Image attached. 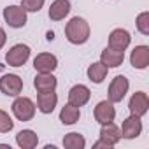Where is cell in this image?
I'll return each mask as SVG.
<instances>
[{
    "mask_svg": "<svg viewBox=\"0 0 149 149\" xmlns=\"http://www.w3.org/2000/svg\"><path fill=\"white\" fill-rule=\"evenodd\" d=\"M90 37H91V26L81 16L70 18L68 23L65 25V39L72 46H83L90 40Z\"/></svg>",
    "mask_w": 149,
    "mask_h": 149,
    "instance_id": "1",
    "label": "cell"
},
{
    "mask_svg": "<svg viewBox=\"0 0 149 149\" xmlns=\"http://www.w3.org/2000/svg\"><path fill=\"white\" fill-rule=\"evenodd\" d=\"M11 111H13V116H14L18 121L26 123V121H32V119L35 118L37 105H35V102H33L32 98L18 95V97H14V102H13V105H11Z\"/></svg>",
    "mask_w": 149,
    "mask_h": 149,
    "instance_id": "2",
    "label": "cell"
},
{
    "mask_svg": "<svg viewBox=\"0 0 149 149\" xmlns=\"http://www.w3.org/2000/svg\"><path fill=\"white\" fill-rule=\"evenodd\" d=\"M30 54H32V49L28 44H14L13 47H9V51L6 53V63L9 67H14V68H19L23 67L28 60H30Z\"/></svg>",
    "mask_w": 149,
    "mask_h": 149,
    "instance_id": "3",
    "label": "cell"
},
{
    "mask_svg": "<svg viewBox=\"0 0 149 149\" xmlns=\"http://www.w3.org/2000/svg\"><path fill=\"white\" fill-rule=\"evenodd\" d=\"M128 90H130V81H128V77H126V76H116V77L111 81L109 88H107V100H111L112 104H119V102L125 100Z\"/></svg>",
    "mask_w": 149,
    "mask_h": 149,
    "instance_id": "4",
    "label": "cell"
},
{
    "mask_svg": "<svg viewBox=\"0 0 149 149\" xmlns=\"http://www.w3.org/2000/svg\"><path fill=\"white\" fill-rule=\"evenodd\" d=\"M4 21L11 28H23L28 23V13L21 6H7L4 9Z\"/></svg>",
    "mask_w": 149,
    "mask_h": 149,
    "instance_id": "5",
    "label": "cell"
},
{
    "mask_svg": "<svg viewBox=\"0 0 149 149\" xmlns=\"http://www.w3.org/2000/svg\"><path fill=\"white\" fill-rule=\"evenodd\" d=\"M0 91L6 97H18L23 91V79L18 74H4L0 77Z\"/></svg>",
    "mask_w": 149,
    "mask_h": 149,
    "instance_id": "6",
    "label": "cell"
},
{
    "mask_svg": "<svg viewBox=\"0 0 149 149\" xmlns=\"http://www.w3.org/2000/svg\"><path fill=\"white\" fill-rule=\"evenodd\" d=\"M142 118L135 116V114H130L123 123H121V139H126V140H133L137 137H140L142 133Z\"/></svg>",
    "mask_w": 149,
    "mask_h": 149,
    "instance_id": "7",
    "label": "cell"
},
{
    "mask_svg": "<svg viewBox=\"0 0 149 149\" xmlns=\"http://www.w3.org/2000/svg\"><path fill=\"white\" fill-rule=\"evenodd\" d=\"M128 111H130V114L144 118L149 112V97H147V93L146 91H135L128 100Z\"/></svg>",
    "mask_w": 149,
    "mask_h": 149,
    "instance_id": "8",
    "label": "cell"
},
{
    "mask_svg": "<svg viewBox=\"0 0 149 149\" xmlns=\"http://www.w3.org/2000/svg\"><path fill=\"white\" fill-rule=\"evenodd\" d=\"M93 116H95L98 125L111 123L116 119V107L111 100H100L93 109Z\"/></svg>",
    "mask_w": 149,
    "mask_h": 149,
    "instance_id": "9",
    "label": "cell"
},
{
    "mask_svg": "<svg viewBox=\"0 0 149 149\" xmlns=\"http://www.w3.org/2000/svg\"><path fill=\"white\" fill-rule=\"evenodd\" d=\"M91 98V90L86 84H74L68 90V104L76 105V107H84Z\"/></svg>",
    "mask_w": 149,
    "mask_h": 149,
    "instance_id": "10",
    "label": "cell"
},
{
    "mask_svg": "<svg viewBox=\"0 0 149 149\" xmlns=\"http://www.w3.org/2000/svg\"><path fill=\"white\" fill-rule=\"evenodd\" d=\"M132 44V35L125 28H114L109 33V47L116 51H126Z\"/></svg>",
    "mask_w": 149,
    "mask_h": 149,
    "instance_id": "11",
    "label": "cell"
},
{
    "mask_svg": "<svg viewBox=\"0 0 149 149\" xmlns=\"http://www.w3.org/2000/svg\"><path fill=\"white\" fill-rule=\"evenodd\" d=\"M130 65L137 70H146L149 67V46H135L130 53Z\"/></svg>",
    "mask_w": 149,
    "mask_h": 149,
    "instance_id": "12",
    "label": "cell"
},
{
    "mask_svg": "<svg viewBox=\"0 0 149 149\" xmlns=\"http://www.w3.org/2000/svg\"><path fill=\"white\" fill-rule=\"evenodd\" d=\"M58 86V79L53 72H37V76L33 77V88L37 93L42 91H54Z\"/></svg>",
    "mask_w": 149,
    "mask_h": 149,
    "instance_id": "13",
    "label": "cell"
},
{
    "mask_svg": "<svg viewBox=\"0 0 149 149\" xmlns=\"http://www.w3.org/2000/svg\"><path fill=\"white\" fill-rule=\"evenodd\" d=\"M35 72H54L58 68V58L53 53H39L33 58Z\"/></svg>",
    "mask_w": 149,
    "mask_h": 149,
    "instance_id": "14",
    "label": "cell"
},
{
    "mask_svg": "<svg viewBox=\"0 0 149 149\" xmlns=\"http://www.w3.org/2000/svg\"><path fill=\"white\" fill-rule=\"evenodd\" d=\"M70 11H72L70 0H54L47 9V16L51 21H63L70 14Z\"/></svg>",
    "mask_w": 149,
    "mask_h": 149,
    "instance_id": "15",
    "label": "cell"
},
{
    "mask_svg": "<svg viewBox=\"0 0 149 149\" xmlns=\"http://www.w3.org/2000/svg\"><path fill=\"white\" fill-rule=\"evenodd\" d=\"M37 111L42 114H51L58 105V95L54 91H42L37 93Z\"/></svg>",
    "mask_w": 149,
    "mask_h": 149,
    "instance_id": "16",
    "label": "cell"
},
{
    "mask_svg": "<svg viewBox=\"0 0 149 149\" xmlns=\"http://www.w3.org/2000/svg\"><path fill=\"white\" fill-rule=\"evenodd\" d=\"M100 61L107 67V68H118L123 65L125 61V51H116V49H111L109 46L100 53Z\"/></svg>",
    "mask_w": 149,
    "mask_h": 149,
    "instance_id": "17",
    "label": "cell"
},
{
    "mask_svg": "<svg viewBox=\"0 0 149 149\" xmlns=\"http://www.w3.org/2000/svg\"><path fill=\"white\" fill-rule=\"evenodd\" d=\"M98 139H104L105 142H109V144L114 147V146H118V142L121 140V128H119L114 121L105 123V125H100Z\"/></svg>",
    "mask_w": 149,
    "mask_h": 149,
    "instance_id": "18",
    "label": "cell"
},
{
    "mask_svg": "<svg viewBox=\"0 0 149 149\" xmlns=\"http://www.w3.org/2000/svg\"><path fill=\"white\" fill-rule=\"evenodd\" d=\"M16 144H18V147H21V149H33V147H37V144H39V135H37V132L32 130V128H23V130H19L18 135H16Z\"/></svg>",
    "mask_w": 149,
    "mask_h": 149,
    "instance_id": "19",
    "label": "cell"
},
{
    "mask_svg": "<svg viewBox=\"0 0 149 149\" xmlns=\"http://www.w3.org/2000/svg\"><path fill=\"white\" fill-rule=\"evenodd\" d=\"M107 74H109V68L98 60V61H93L88 68H86V76L88 79L93 83V84H102L107 77Z\"/></svg>",
    "mask_w": 149,
    "mask_h": 149,
    "instance_id": "20",
    "label": "cell"
},
{
    "mask_svg": "<svg viewBox=\"0 0 149 149\" xmlns=\"http://www.w3.org/2000/svg\"><path fill=\"white\" fill-rule=\"evenodd\" d=\"M79 118H81V109L76 107V105H72V104H68V102H67V104L61 107V111H60V121H61V125H65V126L76 125V123L79 121Z\"/></svg>",
    "mask_w": 149,
    "mask_h": 149,
    "instance_id": "21",
    "label": "cell"
},
{
    "mask_svg": "<svg viewBox=\"0 0 149 149\" xmlns=\"http://www.w3.org/2000/svg\"><path fill=\"white\" fill-rule=\"evenodd\" d=\"M61 144H63L65 149H84L86 147V139L79 132H70L63 137Z\"/></svg>",
    "mask_w": 149,
    "mask_h": 149,
    "instance_id": "22",
    "label": "cell"
},
{
    "mask_svg": "<svg viewBox=\"0 0 149 149\" xmlns=\"http://www.w3.org/2000/svg\"><path fill=\"white\" fill-rule=\"evenodd\" d=\"M135 28L139 33H142L144 37L149 35V11H144L140 13L137 18H135Z\"/></svg>",
    "mask_w": 149,
    "mask_h": 149,
    "instance_id": "23",
    "label": "cell"
},
{
    "mask_svg": "<svg viewBox=\"0 0 149 149\" xmlns=\"http://www.w3.org/2000/svg\"><path fill=\"white\" fill-rule=\"evenodd\" d=\"M13 128H14V121H13V118L9 116L7 111L0 109V133H9Z\"/></svg>",
    "mask_w": 149,
    "mask_h": 149,
    "instance_id": "24",
    "label": "cell"
},
{
    "mask_svg": "<svg viewBox=\"0 0 149 149\" xmlns=\"http://www.w3.org/2000/svg\"><path fill=\"white\" fill-rule=\"evenodd\" d=\"M46 4V0H21L19 6L26 11V13H39Z\"/></svg>",
    "mask_w": 149,
    "mask_h": 149,
    "instance_id": "25",
    "label": "cell"
},
{
    "mask_svg": "<svg viewBox=\"0 0 149 149\" xmlns=\"http://www.w3.org/2000/svg\"><path fill=\"white\" fill-rule=\"evenodd\" d=\"M100 147H105V149H112V146L109 142H105L104 139H98L95 144H93V149H100Z\"/></svg>",
    "mask_w": 149,
    "mask_h": 149,
    "instance_id": "26",
    "label": "cell"
},
{
    "mask_svg": "<svg viewBox=\"0 0 149 149\" xmlns=\"http://www.w3.org/2000/svg\"><path fill=\"white\" fill-rule=\"evenodd\" d=\"M6 42H7V33H6L4 28H0V49L6 46Z\"/></svg>",
    "mask_w": 149,
    "mask_h": 149,
    "instance_id": "27",
    "label": "cell"
}]
</instances>
